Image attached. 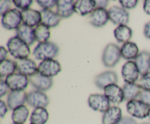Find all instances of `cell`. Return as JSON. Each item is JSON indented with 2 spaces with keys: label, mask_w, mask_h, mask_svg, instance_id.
Returning <instances> with one entry per match:
<instances>
[{
  "label": "cell",
  "mask_w": 150,
  "mask_h": 124,
  "mask_svg": "<svg viewBox=\"0 0 150 124\" xmlns=\"http://www.w3.org/2000/svg\"><path fill=\"white\" fill-rule=\"evenodd\" d=\"M49 118V113L45 108H36L29 118L30 124H45Z\"/></svg>",
  "instance_id": "484cf974"
},
{
  "label": "cell",
  "mask_w": 150,
  "mask_h": 124,
  "mask_svg": "<svg viewBox=\"0 0 150 124\" xmlns=\"http://www.w3.org/2000/svg\"><path fill=\"white\" fill-rule=\"evenodd\" d=\"M40 13L42 18L41 23L49 28L57 27L59 24L62 18L59 17L57 12H54L52 10H42Z\"/></svg>",
  "instance_id": "603a6c76"
},
{
  "label": "cell",
  "mask_w": 150,
  "mask_h": 124,
  "mask_svg": "<svg viewBox=\"0 0 150 124\" xmlns=\"http://www.w3.org/2000/svg\"><path fill=\"white\" fill-rule=\"evenodd\" d=\"M75 1L73 0H57V13L62 18H67L75 13Z\"/></svg>",
  "instance_id": "d6986e66"
},
{
  "label": "cell",
  "mask_w": 150,
  "mask_h": 124,
  "mask_svg": "<svg viewBox=\"0 0 150 124\" xmlns=\"http://www.w3.org/2000/svg\"><path fill=\"white\" fill-rule=\"evenodd\" d=\"M143 8L145 13L150 15V0H146V1H144Z\"/></svg>",
  "instance_id": "ee69618b"
},
{
  "label": "cell",
  "mask_w": 150,
  "mask_h": 124,
  "mask_svg": "<svg viewBox=\"0 0 150 124\" xmlns=\"http://www.w3.org/2000/svg\"><path fill=\"white\" fill-rule=\"evenodd\" d=\"M127 111L132 117L139 119H144L149 117L150 115V106L143 103L139 99L127 102Z\"/></svg>",
  "instance_id": "5b68a950"
},
{
  "label": "cell",
  "mask_w": 150,
  "mask_h": 124,
  "mask_svg": "<svg viewBox=\"0 0 150 124\" xmlns=\"http://www.w3.org/2000/svg\"><path fill=\"white\" fill-rule=\"evenodd\" d=\"M122 118V112L120 107L111 106L103 115L102 124H118Z\"/></svg>",
  "instance_id": "44dd1931"
},
{
  "label": "cell",
  "mask_w": 150,
  "mask_h": 124,
  "mask_svg": "<svg viewBox=\"0 0 150 124\" xmlns=\"http://www.w3.org/2000/svg\"><path fill=\"white\" fill-rule=\"evenodd\" d=\"M96 5L97 7H100V8L106 9V7L108 5V1H105V0H98L96 1Z\"/></svg>",
  "instance_id": "b9f144b4"
},
{
  "label": "cell",
  "mask_w": 150,
  "mask_h": 124,
  "mask_svg": "<svg viewBox=\"0 0 150 124\" xmlns=\"http://www.w3.org/2000/svg\"><path fill=\"white\" fill-rule=\"evenodd\" d=\"M29 110L27 106L23 105V106H18L13 110L12 113V120L13 123L17 124H24V123L29 118Z\"/></svg>",
  "instance_id": "f1b7e54d"
},
{
  "label": "cell",
  "mask_w": 150,
  "mask_h": 124,
  "mask_svg": "<svg viewBox=\"0 0 150 124\" xmlns=\"http://www.w3.org/2000/svg\"><path fill=\"white\" fill-rule=\"evenodd\" d=\"M97 7L95 0H78L75 1V13L81 16L89 15Z\"/></svg>",
  "instance_id": "7402d4cb"
},
{
  "label": "cell",
  "mask_w": 150,
  "mask_h": 124,
  "mask_svg": "<svg viewBox=\"0 0 150 124\" xmlns=\"http://www.w3.org/2000/svg\"><path fill=\"white\" fill-rule=\"evenodd\" d=\"M121 54L123 58L128 61L136 59L139 54V50L137 45L133 42H128L123 44L121 48Z\"/></svg>",
  "instance_id": "4316f807"
},
{
  "label": "cell",
  "mask_w": 150,
  "mask_h": 124,
  "mask_svg": "<svg viewBox=\"0 0 150 124\" xmlns=\"http://www.w3.org/2000/svg\"><path fill=\"white\" fill-rule=\"evenodd\" d=\"M144 34L147 39H150V21L145 24L144 29Z\"/></svg>",
  "instance_id": "7bdbcfd3"
},
{
  "label": "cell",
  "mask_w": 150,
  "mask_h": 124,
  "mask_svg": "<svg viewBox=\"0 0 150 124\" xmlns=\"http://www.w3.org/2000/svg\"><path fill=\"white\" fill-rule=\"evenodd\" d=\"M29 80L30 84L36 90H40L42 92L49 90L52 87L53 83H54L52 78L42 75L39 72L32 77H29Z\"/></svg>",
  "instance_id": "9a60e30c"
},
{
  "label": "cell",
  "mask_w": 150,
  "mask_h": 124,
  "mask_svg": "<svg viewBox=\"0 0 150 124\" xmlns=\"http://www.w3.org/2000/svg\"><path fill=\"white\" fill-rule=\"evenodd\" d=\"M120 3L122 7L124 9L130 10L135 8L137 6L138 1L137 0H120Z\"/></svg>",
  "instance_id": "e575fe53"
},
{
  "label": "cell",
  "mask_w": 150,
  "mask_h": 124,
  "mask_svg": "<svg viewBox=\"0 0 150 124\" xmlns=\"http://www.w3.org/2000/svg\"><path fill=\"white\" fill-rule=\"evenodd\" d=\"M9 107L7 104L2 100H0V116L1 118H4L8 112Z\"/></svg>",
  "instance_id": "f35d334b"
},
{
  "label": "cell",
  "mask_w": 150,
  "mask_h": 124,
  "mask_svg": "<svg viewBox=\"0 0 150 124\" xmlns=\"http://www.w3.org/2000/svg\"><path fill=\"white\" fill-rule=\"evenodd\" d=\"M139 69L133 61H128L122 66V75L125 83H136L139 77Z\"/></svg>",
  "instance_id": "7c38bea8"
},
{
  "label": "cell",
  "mask_w": 150,
  "mask_h": 124,
  "mask_svg": "<svg viewBox=\"0 0 150 124\" xmlns=\"http://www.w3.org/2000/svg\"><path fill=\"white\" fill-rule=\"evenodd\" d=\"M16 71H17L16 61L10 59H6L0 63V75L1 78H6L8 76L16 73Z\"/></svg>",
  "instance_id": "4dcf8cb0"
},
{
  "label": "cell",
  "mask_w": 150,
  "mask_h": 124,
  "mask_svg": "<svg viewBox=\"0 0 150 124\" xmlns=\"http://www.w3.org/2000/svg\"><path fill=\"white\" fill-rule=\"evenodd\" d=\"M33 1L32 0H13V4L17 7L18 9H21L22 11L26 10L30 8Z\"/></svg>",
  "instance_id": "d6a6232c"
},
{
  "label": "cell",
  "mask_w": 150,
  "mask_h": 124,
  "mask_svg": "<svg viewBox=\"0 0 150 124\" xmlns=\"http://www.w3.org/2000/svg\"><path fill=\"white\" fill-rule=\"evenodd\" d=\"M13 124H17V123H13Z\"/></svg>",
  "instance_id": "bcb514c9"
},
{
  "label": "cell",
  "mask_w": 150,
  "mask_h": 124,
  "mask_svg": "<svg viewBox=\"0 0 150 124\" xmlns=\"http://www.w3.org/2000/svg\"><path fill=\"white\" fill-rule=\"evenodd\" d=\"M89 23L94 27L100 28L105 26L109 20L108 12L106 9L96 7L89 15Z\"/></svg>",
  "instance_id": "8fae6325"
},
{
  "label": "cell",
  "mask_w": 150,
  "mask_h": 124,
  "mask_svg": "<svg viewBox=\"0 0 150 124\" xmlns=\"http://www.w3.org/2000/svg\"><path fill=\"white\" fill-rule=\"evenodd\" d=\"M121 57V48L116 44L110 43L107 45L103 52V64L105 67L112 68L118 64Z\"/></svg>",
  "instance_id": "3957f363"
},
{
  "label": "cell",
  "mask_w": 150,
  "mask_h": 124,
  "mask_svg": "<svg viewBox=\"0 0 150 124\" xmlns=\"http://www.w3.org/2000/svg\"><path fill=\"white\" fill-rule=\"evenodd\" d=\"M108 12L109 20L114 24L122 26V25H127L129 23L130 15L127 10L123 7L112 6L108 10Z\"/></svg>",
  "instance_id": "ba28073f"
},
{
  "label": "cell",
  "mask_w": 150,
  "mask_h": 124,
  "mask_svg": "<svg viewBox=\"0 0 150 124\" xmlns=\"http://www.w3.org/2000/svg\"><path fill=\"white\" fill-rule=\"evenodd\" d=\"M37 3L42 10H51L54 7H57V0H38Z\"/></svg>",
  "instance_id": "836d02e7"
},
{
  "label": "cell",
  "mask_w": 150,
  "mask_h": 124,
  "mask_svg": "<svg viewBox=\"0 0 150 124\" xmlns=\"http://www.w3.org/2000/svg\"><path fill=\"white\" fill-rule=\"evenodd\" d=\"M114 34L117 42L125 44L130 42L133 36V31L127 25H122L114 29Z\"/></svg>",
  "instance_id": "d4e9b609"
},
{
  "label": "cell",
  "mask_w": 150,
  "mask_h": 124,
  "mask_svg": "<svg viewBox=\"0 0 150 124\" xmlns=\"http://www.w3.org/2000/svg\"><path fill=\"white\" fill-rule=\"evenodd\" d=\"M8 52V50L6 49L5 48H4L3 46L0 47V60H1V62L7 59Z\"/></svg>",
  "instance_id": "60d3db41"
},
{
  "label": "cell",
  "mask_w": 150,
  "mask_h": 124,
  "mask_svg": "<svg viewBox=\"0 0 150 124\" xmlns=\"http://www.w3.org/2000/svg\"><path fill=\"white\" fill-rule=\"evenodd\" d=\"M135 63L139 69L141 75L146 74L150 71V52L143 50L138 55L135 59Z\"/></svg>",
  "instance_id": "cb8c5ba5"
},
{
  "label": "cell",
  "mask_w": 150,
  "mask_h": 124,
  "mask_svg": "<svg viewBox=\"0 0 150 124\" xmlns=\"http://www.w3.org/2000/svg\"><path fill=\"white\" fill-rule=\"evenodd\" d=\"M149 118H150V115H149Z\"/></svg>",
  "instance_id": "7dc6e473"
},
{
  "label": "cell",
  "mask_w": 150,
  "mask_h": 124,
  "mask_svg": "<svg viewBox=\"0 0 150 124\" xmlns=\"http://www.w3.org/2000/svg\"><path fill=\"white\" fill-rule=\"evenodd\" d=\"M118 76L114 71H105L97 75L95 78V85L100 89H105L107 86L117 84Z\"/></svg>",
  "instance_id": "4fadbf2b"
},
{
  "label": "cell",
  "mask_w": 150,
  "mask_h": 124,
  "mask_svg": "<svg viewBox=\"0 0 150 124\" xmlns=\"http://www.w3.org/2000/svg\"><path fill=\"white\" fill-rule=\"evenodd\" d=\"M17 66V71L20 74L32 77L38 72V67L37 64L30 58L17 60L16 61Z\"/></svg>",
  "instance_id": "5bb4252c"
},
{
  "label": "cell",
  "mask_w": 150,
  "mask_h": 124,
  "mask_svg": "<svg viewBox=\"0 0 150 124\" xmlns=\"http://www.w3.org/2000/svg\"><path fill=\"white\" fill-rule=\"evenodd\" d=\"M21 13L23 24L33 28L41 23V13L38 10L29 8L21 11Z\"/></svg>",
  "instance_id": "ac0fdd59"
},
{
  "label": "cell",
  "mask_w": 150,
  "mask_h": 124,
  "mask_svg": "<svg viewBox=\"0 0 150 124\" xmlns=\"http://www.w3.org/2000/svg\"><path fill=\"white\" fill-rule=\"evenodd\" d=\"M16 36L20 38L29 46L32 45L35 42V29L22 23L16 29Z\"/></svg>",
  "instance_id": "ffe728a7"
},
{
  "label": "cell",
  "mask_w": 150,
  "mask_h": 124,
  "mask_svg": "<svg viewBox=\"0 0 150 124\" xmlns=\"http://www.w3.org/2000/svg\"><path fill=\"white\" fill-rule=\"evenodd\" d=\"M6 83L11 91L24 90L29 85V77L18 72L14 73L5 78Z\"/></svg>",
  "instance_id": "8992f818"
},
{
  "label": "cell",
  "mask_w": 150,
  "mask_h": 124,
  "mask_svg": "<svg viewBox=\"0 0 150 124\" xmlns=\"http://www.w3.org/2000/svg\"><path fill=\"white\" fill-rule=\"evenodd\" d=\"M118 124H137L136 121L130 117H123Z\"/></svg>",
  "instance_id": "ab89813d"
},
{
  "label": "cell",
  "mask_w": 150,
  "mask_h": 124,
  "mask_svg": "<svg viewBox=\"0 0 150 124\" xmlns=\"http://www.w3.org/2000/svg\"><path fill=\"white\" fill-rule=\"evenodd\" d=\"M142 124H150V123H142Z\"/></svg>",
  "instance_id": "f6af8a7d"
},
{
  "label": "cell",
  "mask_w": 150,
  "mask_h": 124,
  "mask_svg": "<svg viewBox=\"0 0 150 124\" xmlns=\"http://www.w3.org/2000/svg\"><path fill=\"white\" fill-rule=\"evenodd\" d=\"M9 90H10V88L6 83L5 80L1 79V81H0V97H3L4 95L8 93Z\"/></svg>",
  "instance_id": "74e56055"
},
{
  "label": "cell",
  "mask_w": 150,
  "mask_h": 124,
  "mask_svg": "<svg viewBox=\"0 0 150 124\" xmlns=\"http://www.w3.org/2000/svg\"><path fill=\"white\" fill-rule=\"evenodd\" d=\"M26 103L35 109L46 108L49 104L50 100L48 96L44 92L35 90L27 93Z\"/></svg>",
  "instance_id": "52a82bcc"
},
{
  "label": "cell",
  "mask_w": 150,
  "mask_h": 124,
  "mask_svg": "<svg viewBox=\"0 0 150 124\" xmlns=\"http://www.w3.org/2000/svg\"><path fill=\"white\" fill-rule=\"evenodd\" d=\"M122 89L125 100L127 102L138 99V96L142 91V89L136 83H125Z\"/></svg>",
  "instance_id": "83f0119b"
},
{
  "label": "cell",
  "mask_w": 150,
  "mask_h": 124,
  "mask_svg": "<svg viewBox=\"0 0 150 124\" xmlns=\"http://www.w3.org/2000/svg\"><path fill=\"white\" fill-rule=\"evenodd\" d=\"M104 95L113 104H121L125 101V95L123 89L117 84L108 85L104 89Z\"/></svg>",
  "instance_id": "2e32d148"
},
{
  "label": "cell",
  "mask_w": 150,
  "mask_h": 124,
  "mask_svg": "<svg viewBox=\"0 0 150 124\" xmlns=\"http://www.w3.org/2000/svg\"><path fill=\"white\" fill-rule=\"evenodd\" d=\"M61 70L62 67L60 64L54 59L42 61L38 65V72L50 78L57 75Z\"/></svg>",
  "instance_id": "30bf717a"
},
{
  "label": "cell",
  "mask_w": 150,
  "mask_h": 124,
  "mask_svg": "<svg viewBox=\"0 0 150 124\" xmlns=\"http://www.w3.org/2000/svg\"><path fill=\"white\" fill-rule=\"evenodd\" d=\"M13 1H9V0H4V1H1L0 4V14L3 15L5 13L11 10V5Z\"/></svg>",
  "instance_id": "8d00e7d4"
},
{
  "label": "cell",
  "mask_w": 150,
  "mask_h": 124,
  "mask_svg": "<svg viewBox=\"0 0 150 124\" xmlns=\"http://www.w3.org/2000/svg\"><path fill=\"white\" fill-rule=\"evenodd\" d=\"M138 99L150 106V90H142L139 96H138Z\"/></svg>",
  "instance_id": "d590c367"
},
{
  "label": "cell",
  "mask_w": 150,
  "mask_h": 124,
  "mask_svg": "<svg viewBox=\"0 0 150 124\" xmlns=\"http://www.w3.org/2000/svg\"><path fill=\"white\" fill-rule=\"evenodd\" d=\"M1 23L3 27L7 30H16L23 23L21 11L17 8H12L1 15Z\"/></svg>",
  "instance_id": "277c9868"
},
{
  "label": "cell",
  "mask_w": 150,
  "mask_h": 124,
  "mask_svg": "<svg viewBox=\"0 0 150 124\" xmlns=\"http://www.w3.org/2000/svg\"><path fill=\"white\" fill-rule=\"evenodd\" d=\"M7 48L10 55L17 60L28 58L30 55V48L17 36L10 38L7 42Z\"/></svg>",
  "instance_id": "6da1fadb"
},
{
  "label": "cell",
  "mask_w": 150,
  "mask_h": 124,
  "mask_svg": "<svg viewBox=\"0 0 150 124\" xmlns=\"http://www.w3.org/2000/svg\"><path fill=\"white\" fill-rule=\"evenodd\" d=\"M59 52L58 45L51 42L38 43L33 50V55L37 60L45 61L54 59L57 56Z\"/></svg>",
  "instance_id": "7a4b0ae2"
},
{
  "label": "cell",
  "mask_w": 150,
  "mask_h": 124,
  "mask_svg": "<svg viewBox=\"0 0 150 124\" xmlns=\"http://www.w3.org/2000/svg\"><path fill=\"white\" fill-rule=\"evenodd\" d=\"M50 36H51L50 28L45 25L40 23L35 28V40L39 43L48 42Z\"/></svg>",
  "instance_id": "f546056e"
},
{
  "label": "cell",
  "mask_w": 150,
  "mask_h": 124,
  "mask_svg": "<svg viewBox=\"0 0 150 124\" xmlns=\"http://www.w3.org/2000/svg\"><path fill=\"white\" fill-rule=\"evenodd\" d=\"M88 104L93 110L100 112H105L111 107V102L104 94L89 95L88 98Z\"/></svg>",
  "instance_id": "9c48e42d"
},
{
  "label": "cell",
  "mask_w": 150,
  "mask_h": 124,
  "mask_svg": "<svg viewBox=\"0 0 150 124\" xmlns=\"http://www.w3.org/2000/svg\"><path fill=\"white\" fill-rule=\"evenodd\" d=\"M136 84L144 90H150V71L142 76Z\"/></svg>",
  "instance_id": "1f68e13d"
},
{
  "label": "cell",
  "mask_w": 150,
  "mask_h": 124,
  "mask_svg": "<svg viewBox=\"0 0 150 124\" xmlns=\"http://www.w3.org/2000/svg\"><path fill=\"white\" fill-rule=\"evenodd\" d=\"M27 93L24 90L10 91L7 98V104L9 109H15L18 106L24 105L26 102Z\"/></svg>",
  "instance_id": "e0dca14e"
}]
</instances>
